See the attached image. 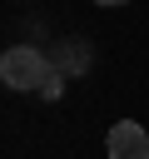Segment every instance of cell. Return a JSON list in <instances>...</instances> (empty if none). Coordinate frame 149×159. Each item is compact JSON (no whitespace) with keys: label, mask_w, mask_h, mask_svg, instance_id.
Returning a JSON list of instances; mask_svg holds the SVG:
<instances>
[{"label":"cell","mask_w":149,"mask_h":159,"mask_svg":"<svg viewBox=\"0 0 149 159\" xmlns=\"http://www.w3.org/2000/svg\"><path fill=\"white\" fill-rule=\"evenodd\" d=\"M94 5H129V0H94Z\"/></svg>","instance_id":"5"},{"label":"cell","mask_w":149,"mask_h":159,"mask_svg":"<svg viewBox=\"0 0 149 159\" xmlns=\"http://www.w3.org/2000/svg\"><path fill=\"white\" fill-rule=\"evenodd\" d=\"M104 149H109V159H149V134L134 119H119V124H109Z\"/></svg>","instance_id":"2"},{"label":"cell","mask_w":149,"mask_h":159,"mask_svg":"<svg viewBox=\"0 0 149 159\" xmlns=\"http://www.w3.org/2000/svg\"><path fill=\"white\" fill-rule=\"evenodd\" d=\"M65 80H70L65 70H50V75H45V84H40V94H45V99H60V94H65Z\"/></svg>","instance_id":"4"},{"label":"cell","mask_w":149,"mask_h":159,"mask_svg":"<svg viewBox=\"0 0 149 159\" xmlns=\"http://www.w3.org/2000/svg\"><path fill=\"white\" fill-rule=\"evenodd\" d=\"M55 70H65V75L89 70V45H84V40H65V50H60V65H55Z\"/></svg>","instance_id":"3"},{"label":"cell","mask_w":149,"mask_h":159,"mask_svg":"<svg viewBox=\"0 0 149 159\" xmlns=\"http://www.w3.org/2000/svg\"><path fill=\"white\" fill-rule=\"evenodd\" d=\"M50 70H55V60L40 55L35 45H10L0 55V84L5 89H40Z\"/></svg>","instance_id":"1"}]
</instances>
